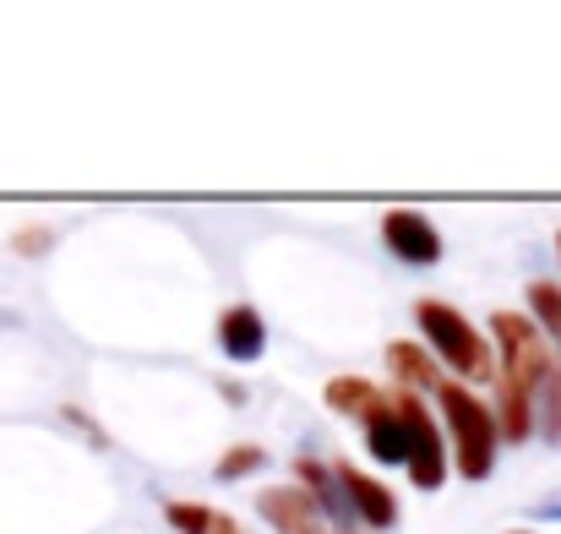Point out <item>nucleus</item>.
<instances>
[{
	"label": "nucleus",
	"instance_id": "f257e3e1",
	"mask_svg": "<svg viewBox=\"0 0 561 534\" xmlns=\"http://www.w3.org/2000/svg\"><path fill=\"white\" fill-rule=\"evenodd\" d=\"M491 339H496V355H502V414H496V431H502V442H529L535 398H540L546 376L557 371L561 360L540 339V328L529 317H518V311H496L491 317Z\"/></svg>",
	"mask_w": 561,
	"mask_h": 534
},
{
	"label": "nucleus",
	"instance_id": "f03ea898",
	"mask_svg": "<svg viewBox=\"0 0 561 534\" xmlns=\"http://www.w3.org/2000/svg\"><path fill=\"white\" fill-rule=\"evenodd\" d=\"M436 404H442V420L453 431V458H458L463 480H485L496 469V447H502L496 414L463 382H436Z\"/></svg>",
	"mask_w": 561,
	"mask_h": 534
},
{
	"label": "nucleus",
	"instance_id": "7ed1b4c3",
	"mask_svg": "<svg viewBox=\"0 0 561 534\" xmlns=\"http://www.w3.org/2000/svg\"><path fill=\"white\" fill-rule=\"evenodd\" d=\"M414 322H420L425 344L442 355V365H453L458 376L485 382V376L496 371V355H491V344L480 339V328H474L463 311H453L447 300H420V306H414Z\"/></svg>",
	"mask_w": 561,
	"mask_h": 534
},
{
	"label": "nucleus",
	"instance_id": "20e7f679",
	"mask_svg": "<svg viewBox=\"0 0 561 534\" xmlns=\"http://www.w3.org/2000/svg\"><path fill=\"white\" fill-rule=\"evenodd\" d=\"M392 404H398V414H403V425H409V464H403V469L414 475L420 491H436V486L447 480V442H442V431H436V420H431V409H425L420 393L398 387Z\"/></svg>",
	"mask_w": 561,
	"mask_h": 534
},
{
	"label": "nucleus",
	"instance_id": "39448f33",
	"mask_svg": "<svg viewBox=\"0 0 561 534\" xmlns=\"http://www.w3.org/2000/svg\"><path fill=\"white\" fill-rule=\"evenodd\" d=\"M381 246H387L398 262H409V268H431V262L442 257L436 224H431L425 213H414V207H387V213H381Z\"/></svg>",
	"mask_w": 561,
	"mask_h": 534
},
{
	"label": "nucleus",
	"instance_id": "423d86ee",
	"mask_svg": "<svg viewBox=\"0 0 561 534\" xmlns=\"http://www.w3.org/2000/svg\"><path fill=\"white\" fill-rule=\"evenodd\" d=\"M333 475H339V486H344V497H350L355 524H371V530H392V524H398V497H392L381 480L360 475L355 464H339Z\"/></svg>",
	"mask_w": 561,
	"mask_h": 534
},
{
	"label": "nucleus",
	"instance_id": "0eeeda50",
	"mask_svg": "<svg viewBox=\"0 0 561 534\" xmlns=\"http://www.w3.org/2000/svg\"><path fill=\"white\" fill-rule=\"evenodd\" d=\"M360 431H366V453L376 464H409V425H403L392 393H381L371 409L360 414Z\"/></svg>",
	"mask_w": 561,
	"mask_h": 534
},
{
	"label": "nucleus",
	"instance_id": "6e6552de",
	"mask_svg": "<svg viewBox=\"0 0 561 534\" xmlns=\"http://www.w3.org/2000/svg\"><path fill=\"white\" fill-rule=\"evenodd\" d=\"M256 508L278 534H333V524L317 513V502L300 486H273V491H262Z\"/></svg>",
	"mask_w": 561,
	"mask_h": 534
},
{
	"label": "nucleus",
	"instance_id": "1a4fd4ad",
	"mask_svg": "<svg viewBox=\"0 0 561 534\" xmlns=\"http://www.w3.org/2000/svg\"><path fill=\"white\" fill-rule=\"evenodd\" d=\"M295 475H300V491L317 502V513L333 524V534H350V530H355L350 497H344V486H339V475H333L328 464H317V458H300V464H295Z\"/></svg>",
	"mask_w": 561,
	"mask_h": 534
},
{
	"label": "nucleus",
	"instance_id": "9d476101",
	"mask_svg": "<svg viewBox=\"0 0 561 534\" xmlns=\"http://www.w3.org/2000/svg\"><path fill=\"white\" fill-rule=\"evenodd\" d=\"M218 350L234 360V365L262 360V350H267V322H262V311H256V306H229V311L218 317Z\"/></svg>",
	"mask_w": 561,
	"mask_h": 534
},
{
	"label": "nucleus",
	"instance_id": "9b49d317",
	"mask_svg": "<svg viewBox=\"0 0 561 534\" xmlns=\"http://www.w3.org/2000/svg\"><path fill=\"white\" fill-rule=\"evenodd\" d=\"M322 398H328V409H333V414H355V420H360L376 398H381V387L366 382V376H333V382L322 387Z\"/></svg>",
	"mask_w": 561,
	"mask_h": 534
},
{
	"label": "nucleus",
	"instance_id": "f8f14e48",
	"mask_svg": "<svg viewBox=\"0 0 561 534\" xmlns=\"http://www.w3.org/2000/svg\"><path fill=\"white\" fill-rule=\"evenodd\" d=\"M387 365L398 371V382H403L409 393H420V387H431V393H436V382H442V371L425 360L420 344H392V350H387Z\"/></svg>",
	"mask_w": 561,
	"mask_h": 534
},
{
	"label": "nucleus",
	"instance_id": "ddd939ff",
	"mask_svg": "<svg viewBox=\"0 0 561 534\" xmlns=\"http://www.w3.org/2000/svg\"><path fill=\"white\" fill-rule=\"evenodd\" d=\"M535 420H540V431L561 442V365L546 376V387H540V398H535Z\"/></svg>",
	"mask_w": 561,
	"mask_h": 534
},
{
	"label": "nucleus",
	"instance_id": "4468645a",
	"mask_svg": "<svg viewBox=\"0 0 561 534\" xmlns=\"http://www.w3.org/2000/svg\"><path fill=\"white\" fill-rule=\"evenodd\" d=\"M164 513H170V524L181 534H213L218 519H224V513H213V508H202V502H170Z\"/></svg>",
	"mask_w": 561,
	"mask_h": 534
},
{
	"label": "nucleus",
	"instance_id": "2eb2a0df",
	"mask_svg": "<svg viewBox=\"0 0 561 534\" xmlns=\"http://www.w3.org/2000/svg\"><path fill=\"white\" fill-rule=\"evenodd\" d=\"M262 464H267V453L251 447V442H240V447H229V453L218 458V480H240V475H251V469H262Z\"/></svg>",
	"mask_w": 561,
	"mask_h": 534
},
{
	"label": "nucleus",
	"instance_id": "dca6fc26",
	"mask_svg": "<svg viewBox=\"0 0 561 534\" xmlns=\"http://www.w3.org/2000/svg\"><path fill=\"white\" fill-rule=\"evenodd\" d=\"M49 240H55V235H49V229H22V235H16V240H11V246H16V251H22V257H38V251H49Z\"/></svg>",
	"mask_w": 561,
	"mask_h": 534
},
{
	"label": "nucleus",
	"instance_id": "f3484780",
	"mask_svg": "<svg viewBox=\"0 0 561 534\" xmlns=\"http://www.w3.org/2000/svg\"><path fill=\"white\" fill-rule=\"evenodd\" d=\"M535 519H561V497H540L535 502Z\"/></svg>",
	"mask_w": 561,
	"mask_h": 534
},
{
	"label": "nucleus",
	"instance_id": "a211bd4d",
	"mask_svg": "<svg viewBox=\"0 0 561 534\" xmlns=\"http://www.w3.org/2000/svg\"><path fill=\"white\" fill-rule=\"evenodd\" d=\"M213 534H240V530H234V519H218V530Z\"/></svg>",
	"mask_w": 561,
	"mask_h": 534
},
{
	"label": "nucleus",
	"instance_id": "6ab92c4d",
	"mask_svg": "<svg viewBox=\"0 0 561 534\" xmlns=\"http://www.w3.org/2000/svg\"><path fill=\"white\" fill-rule=\"evenodd\" d=\"M557 251H561V235H557Z\"/></svg>",
	"mask_w": 561,
	"mask_h": 534
}]
</instances>
